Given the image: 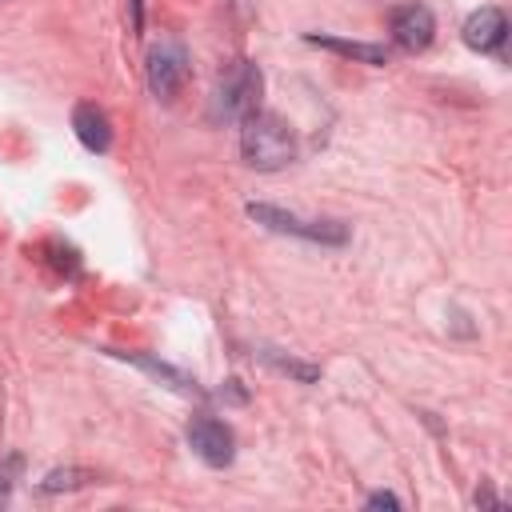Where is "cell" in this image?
Here are the masks:
<instances>
[{"mask_svg": "<svg viewBox=\"0 0 512 512\" xmlns=\"http://www.w3.org/2000/svg\"><path fill=\"white\" fill-rule=\"evenodd\" d=\"M240 152L252 168L260 172H272V168H284L292 156H296V136H292V124L276 112H248L240 120Z\"/></svg>", "mask_w": 512, "mask_h": 512, "instance_id": "6da1fadb", "label": "cell"}, {"mask_svg": "<svg viewBox=\"0 0 512 512\" xmlns=\"http://www.w3.org/2000/svg\"><path fill=\"white\" fill-rule=\"evenodd\" d=\"M260 92H264V76L252 60H236L220 72L216 92H212V112L220 120H244L248 112L260 108Z\"/></svg>", "mask_w": 512, "mask_h": 512, "instance_id": "7a4b0ae2", "label": "cell"}, {"mask_svg": "<svg viewBox=\"0 0 512 512\" xmlns=\"http://www.w3.org/2000/svg\"><path fill=\"white\" fill-rule=\"evenodd\" d=\"M248 216L272 232H292V236H304L312 244H344L348 240L344 224H336V220H300V216L272 208V204H248Z\"/></svg>", "mask_w": 512, "mask_h": 512, "instance_id": "3957f363", "label": "cell"}, {"mask_svg": "<svg viewBox=\"0 0 512 512\" xmlns=\"http://www.w3.org/2000/svg\"><path fill=\"white\" fill-rule=\"evenodd\" d=\"M188 80V52L176 40H160L148 48V88L156 100H172Z\"/></svg>", "mask_w": 512, "mask_h": 512, "instance_id": "277c9868", "label": "cell"}, {"mask_svg": "<svg viewBox=\"0 0 512 512\" xmlns=\"http://www.w3.org/2000/svg\"><path fill=\"white\" fill-rule=\"evenodd\" d=\"M188 444H192V452L204 460V464H212V468H224V464H232V428L224 424V420H212V416H196L192 424H188Z\"/></svg>", "mask_w": 512, "mask_h": 512, "instance_id": "5b68a950", "label": "cell"}, {"mask_svg": "<svg viewBox=\"0 0 512 512\" xmlns=\"http://www.w3.org/2000/svg\"><path fill=\"white\" fill-rule=\"evenodd\" d=\"M388 28H392V40L404 48V52H424L436 36V20L424 4H400L392 8L388 16Z\"/></svg>", "mask_w": 512, "mask_h": 512, "instance_id": "8992f818", "label": "cell"}, {"mask_svg": "<svg viewBox=\"0 0 512 512\" xmlns=\"http://www.w3.org/2000/svg\"><path fill=\"white\" fill-rule=\"evenodd\" d=\"M508 36V20L500 8H476L468 20H464V44L472 52H496Z\"/></svg>", "mask_w": 512, "mask_h": 512, "instance_id": "52a82bcc", "label": "cell"}, {"mask_svg": "<svg viewBox=\"0 0 512 512\" xmlns=\"http://www.w3.org/2000/svg\"><path fill=\"white\" fill-rule=\"evenodd\" d=\"M72 132H76V140H80L88 152H108V148H112V124H108L104 108H96V104H88V100L72 108Z\"/></svg>", "mask_w": 512, "mask_h": 512, "instance_id": "ba28073f", "label": "cell"}, {"mask_svg": "<svg viewBox=\"0 0 512 512\" xmlns=\"http://www.w3.org/2000/svg\"><path fill=\"white\" fill-rule=\"evenodd\" d=\"M304 40H308V44H316V48L340 52V56H348V60L372 64V68L388 64V48H384V44H364V40H340V36H324V32H308Z\"/></svg>", "mask_w": 512, "mask_h": 512, "instance_id": "9c48e42d", "label": "cell"}, {"mask_svg": "<svg viewBox=\"0 0 512 512\" xmlns=\"http://www.w3.org/2000/svg\"><path fill=\"white\" fill-rule=\"evenodd\" d=\"M88 480H96L92 472H84V468H56V472H48L44 476V492H64V488H80V484H88Z\"/></svg>", "mask_w": 512, "mask_h": 512, "instance_id": "30bf717a", "label": "cell"}, {"mask_svg": "<svg viewBox=\"0 0 512 512\" xmlns=\"http://www.w3.org/2000/svg\"><path fill=\"white\" fill-rule=\"evenodd\" d=\"M264 360H268V364H276L280 372H292L296 380H316V376H320V368H312V364H300V360H280L276 352H264Z\"/></svg>", "mask_w": 512, "mask_h": 512, "instance_id": "8fae6325", "label": "cell"}, {"mask_svg": "<svg viewBox=\"0 0 512 512\" xmlns=\"http://www.w3.org/2000/svg\"><path fill=\"white\" fill-rule=\"evenodd\" d=\"M368 508H400V500L392 492H372L368 496Z\"/></svg>", "mask_w": 512, "mask_h": 512, "instance_id": "7c38bea8", "label": "cell"}]
</instances>
